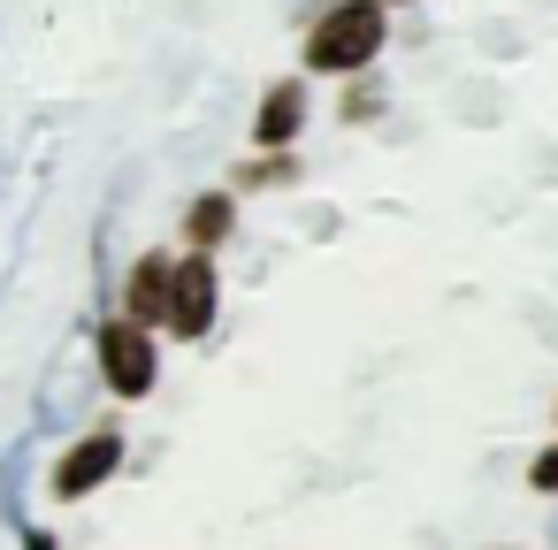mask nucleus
<instances>
[{
    "label": "nucleus",
    "mask_w": 558,
    "mask_h": 550,
    "mask_svg": "<svg viewBox=\"0 0 558 550\" xmlns=\"http://www.w3.org/2000/svg\"><path fill=\"white\" fill-rule=\"evenodd\" d=\"M383 9H413V0H383Z\"/></svg>",
    "instance_id": "obj_15"
},
{
    "label": "nucleus",
    "mask_w": 558,
    "mask_h": 550,
    "mask_svg": "<svg viewBox=\"0 0 558 550\" xmlns=\"http://www.w3.org/2000/svg\"><path fill=\"white\" fill-rule=\"evenodd\" d=\"M230 230H238V199L230 192H199L184 207V253H222Z\"/></svg>",
    "instance_id": "obj_8"
},
{
    "label": "nucleus",
    "mask_w": 558,
    "mask_h": 550,
    "mask_svg": "<svg viewBox=\"0 0 558 550\" xmlns=\"http://www.w3.org/2000/svg\"><path fill=\"white\" fill-rule=\"evenodd\" d=\"M222 314V276H215V253H184L177 260V283H169V337L177 344H199Z\"/></svg>",
    "instance_id": "obj_3"
},
{
    "label": "nucleus",
    "mask_w": 558,
    "mask_h": 550,
    "mask_svg": "<svg viewBox=\"0 0 558 550\" xmlns=\"http://www.w3.org/2000/svg\"><path fill=\"white\" fill-rule=\"evenodd\" d=\"M383 39H390L383 0H329L306 24V70L314 77H360V70H375Z\"/></svg>",
    "instance_id": "obj_1"
},
{
    "label": "nucleus",
    "mask_w": 558,
    "mask_h": 550,
    "mask_svg": "<svg viewBox=\"0 0 558 550\" xmlns=\"http://www.w3.org/2000/svg\"><path fill=\"white\" fill-rule=\"evenodd\" d=\"M169 283H177V260H169V253H138V268L123 276V306H116V314L161 329V321H169Z\"/></svg>",
    "instance_id": "obj_7"
},
{
    "label": "nucleus",
    "mask_w": 558,
    "mask_h": 550,
    "mask_svg": "<svg viewBox=\"0 0 558 550\" xmlns=\"http://www.w3.org/2000/svg\"><path fill=\"white\" fill-rule=\"evenodd\" d=\"M527 481H535L543 497H558V443H550V451H535V466H527Z\"/></svg>",
    "instance_id": "obj_11"
},
{
    "label": "nucleus",
    "mask_w": 558,
    "mask_h": 550,
    "mask_svg": "<svg viewBox=\"0 0 558 550\" xmlns=\"http://www.w3.org/2000/svg\"><path fill=\"white\" fill-rule=\"evenodd\" d=\"M550 542H558V512H550Z\"/></svg>",
    "instance_id": "obj_16"
},
{
    "label": "nucleus",
    "mask_w": 558,
    "mask_h": 550,
    "mask_svg": "<svg viewBox=\"0 0 558 550\" xmlns=\"http://www.w3.org/2000/svg\"><path fill=\"white\" fill-rule=\"evenodd\" d=\"M375 108H383L375 85H352V93H344V123H360V115H375Z\"/></svg>",
    "instance_id": "obj_12"
},
{
    "label": "nucleus",
    "mask_w": 558,
    "mask_h": 550,
    "mask_svg": "<svg viewBox=\"0 0 558 550\" xmlns=\"http://www.w3.org/2000/svg\"><path fill=\"white\" fill-rule=\"evenodd\" d=\"M283 9H291V16H322V9H329V0H283Z\"/></svg>",
    "instance_id": "obj_14"
},
{
    "label": "nucleus",
    "mask_w": 558,
    "mask_h": 550,
    "mask_svg": "<svg viewBox=\"0 0 558 550\" xmlns=\"http://www.w3.org/2000/svg\"><path fill=\"white\" fill-rule=\"evenodd\" d=\"M116 466H123V428H116V420H93V428L70 436V451L54 459V497L77 504V497H93L100 481H116Z\"/></svg>",
    "instance_id": "obj_4"
},
{
    "label": "nucleus",
    "mask_w": 558,
    "mask_h": 550,
    "mask_svg": "<svg viewBox=\"0 0 558 550\" xmlns=\"http://www.w3.org/2000/svg\"><path fill=\"white\" fill-rule=\"evenodd\" d=\"M299 131H306V77H276L260 93V108H253V146L260 154H291Z\"/></svg>",
    "instance_id": "obj_6"
},
{
    "label": "nucleus",
    "mask_w": 558,
    "mask_h": 550,
    "mask_svg": "<svg viewBox=\"0 0 558 550\" xmlns=\"http://www.w3.org/2000/svg\"><path fill=\"white\" fill-rule=\"evenodd\" d=\"M16 535H24V550H62V542H54L47 527H16Z\"/></svg>",
    "instance_id": "obj_13"
},
{
    "label": "nucleus",
    "mask_w": 558,
    "mask_h": 550,
    "mask_svg": "<svg viewBox=\"0 0 558 550\" xmlns=\"http://www.w3.org/2000/svg\"><path fill=\"white\" fill-rule=\"evenodd\" d=\"M24 474H32V436H16L0 451V520L24 527Z\"/></svg>",
    "instance_id": "obj_9"
},
{
    "label": "nucleus",
    "mask_w": 558,
    "mask_h": 550,
    "mask_svg": "<svg viewBox=\"0 0 558 550\" xmlns=\"http://www.w3.org/2000/svg\"><path fill=\"white\" fill-rule=\"evenodd\" d=\"M93 382H100V367H93L85 352H62V359L47 367V382H39V428H32V436H62V428H77Z\"/></svg>",
    "instance_id": "obj_5"
},
{
    "label": "nucleus",
    "mask_w": 558,
    "mask_h": 550,
    "mask_svg": "<svg viewBox=\"0 0 558 550\" xmlns=\"http://www.w3.org/2000/svg\"><path fill=\"white\" fill-rule=\"evenodd\" d=\"M283 184H299V161L291 154H260V161L238 169V192H283Z\"/></svg>",
    "instance_id": "obj_10"
},
{
    "label": "nucleus",
    "mask_w": 558,
    "mask_h": 550,
    "mask_svg": "<svg viewBox=\"0 0 558 550\" xmlns=\"http://www.w3.org/2000/svg\"><path fill=\"white\" fill-rule=\"evenodd\" d=\"M93 367H100V382H108L123 405L154 398V382H161V329H146V321H131V314H108V321L93 329Z\"/></svg>",
    "instance_id": "obj_2"
}]
</instances>
